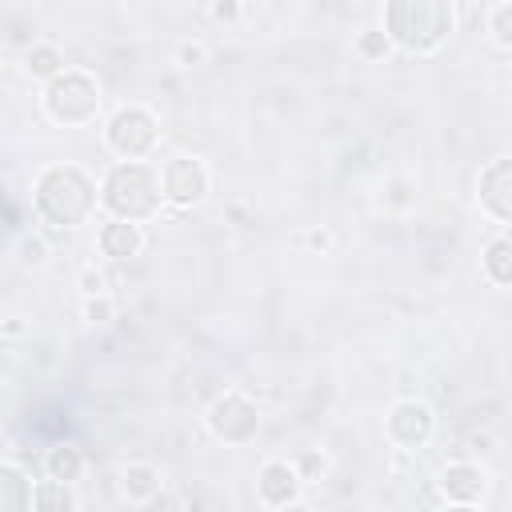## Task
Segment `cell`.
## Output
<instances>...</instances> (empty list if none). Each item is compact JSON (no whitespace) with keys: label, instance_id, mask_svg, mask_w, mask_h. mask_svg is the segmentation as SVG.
<instances>
[{"label":"cell","instance_id":"cell-1","mask_svg":"<svg viewBox=\"0 0 512 512\" xmlns=\"http://www.w3.org/2000/svg\"><path fill=\"white\" fill-rule=\"evenodd\" d=\"M456 24L452 0H388L384 8V36L404 52H432L448 40Z\"/></svg>","mask_w":512,"mask_h":512},{"label":"cell","instance_id":"cell-2","mask_svg":"<svg viewBox=\"0 0 512 512\" xmlns=\"http://www.w3.org/2000/svg\"><path fill=\"white\" fill-rule=\"evenodd\" d=\"M96 208V188L92 180L72 168V164H56L44 168L36 180V212L56 224V228H76L88 220V212Z\"/></svg>","mask_w":512,"mask_h":512},{"label":"cell","instance_id":"cell-3","mask_svg":"<svg viewBox=\"0 0 512 512\" xmlns=\"http://www.w3.org/2000/svg\"><path fill=\"white\" fill-rule=\"evenodd\" d=\"M160 200V176L140 160L116 164L100 188V204L120 220H148L160 212Z\"/></svg>","mask_w":512,"mask_h":512},{"label":"cell","instance_id":"cell-4","mask_svg":"<svg viewBox=\"0 0 512 512\" xmlns=\"http://www.w3.org/2000/svg\"><path fill=\"white\" fill-rule=\"evenodd\" d=\"M44 108L56 124H84L100 108V84L80 68H60L44 88Z\"/></svg>","mask_w":512,"mask_h":512},{"label":"cell","instance_id":"cell-5","mask_svg":"<svg viewBox=\"0 0 512 512\" xmlns=\"http://www.w3.org/2000/svg\"><path fill=\"white\" fill-rule=\"evenodd\" d=\"M104 144L116 156H124V160H140L156 144V116L148 108H136V104L132 108H120L108 120V128H104Z\"/></svg>","mask_w":512,"mask_h":512},{"label":"cell","instance_id":"cell-6","mask_svg":"<svg viewBox=\"0 0 512 512\" xmlns=\"http://www.w3.org/2000/svg\"><path fill=\"white\" fill-rule=\"evenodd\" d=\"M156 176H160V196L176 208H192L208 192V168L196 156H168Z\"/></svg>","mask_w":512,"mask_h":512},{"label":"cell","instance_id":"cell-7","mask_svg":"<svg viewBox=\"0 0 512 512\" xmlns=\"http://www.w3.org/2000/svg\"><path fill=\"white\" fill-rule=\"evenodd\" d=\"M208 428H212L220 440H228V444H244V440L256 436L260 412H256V404H248L240 392H228V396H220V400L208 408Z\"/></svg>","mask_w":512,"mask_h":512},{"label":"cell","instance_id":"cell-8","mask_svg":"<svg viewBox=\"0 0 512 512\" xmlns=\"http://www.w3.org/2000/svg\"><path fill=\"white\" fill-rule=\"evenodd\" d=\"M384 432L396 448H424L436 432V416L424 400H400V404H392V412L384 420Z\"/></svg>","mask_w":512,"mask_h":512},{"label":"cell","instance_id":"cell-9","mask_svg":"<svg viewBox=\"0 0 512 512\" xmlns=\"http://www.w3.org/2000/svg\"><path fill=\"white\" fill-rule=\"evenodd\" d=\"M512 164L500 156L492 160L484 172H480V208L496 220V224H508L512 220Z\"/></svg>","mask_w":512,"mask_h":512},{"label":"cell","instance_id":"cell-10","mask_svg":"<svg viewBox=\"0 0 512 512\" xmlns=\"http://www.w3.org/2000/svg\"><path fill=\"white\" fill-rule=\"evenodd\" d=\"M300 472H296V464H288V460H268L264 468H260V476H256V496H260V504H268V508H284V504H292L296 496H300Z\"/></svg>","mask_w":512,"mask_h":512},{"label":"cell","instance_id":"cell-11","mask_svg":"<svg viewBox=\"0 0 512 512\" xmlns=\"http://www.w3.org/2000/svg\"><path fill=\"white\" fill-rule=\"evenodd\" d=\"M484 472L476 468V464H468V460H460V464H448L444 472H440V492H444V500L448 504H456V508H476L480 504V496H484Z\"/></svg>","mask_w":512,"mask_h":512},{"label":"cell","instance_id":"cell-12","mask_svg":"<svg viewBox=\"0 0 512 512\" xmlns=\"http://www.w3.org/2000/svg\"><path fill=\"white\" fill-rule=\"evenodd\" d=\"M96 244H100V252L108 256V260H132V256H140V248H144V228H140V220H108L104 228H100V236H96Z\"/></svg>","mask_w":512,"mask_h":512},{"label":"cell","instance_id":"cell-13","mask_svg":"<svg viewBox=\"0 0 512 512\" xmlns=\"http://www.w3.org/2000/svg\"><path fill=\"white\" fill-rule=\"evenodd\" d=\"M160 468H152V464H128L124 468V480H120V488H124V496L132 500V504H152L156 496H160Z\"/></svg>","mask_w":512,"mask_h":512},{"label":"cell","instance_id":"cell-14","mask_svg":"<svg viewBox=\"0 0 512 512\" xmlns=\"http://www.w3.org/2000/svg\"><path fill=\"white\" fill-rule=\"evenodd\" d=\"M32 508V480L12 468V464H0V512H24Z\"/></svg>","mask_w":512,"mask_h":512},{"label":"cell","instance_id":"cell-15","mask_svg":"<svg viewBox=\"0 0 512 512\" xmlns=\"http://www.w3.org/2000/svg\"><path fill=\"white\" fill-rule=\"evenodd\" d=\"M44 468L52 480H64V484H76L84 476V452L72 448V444H56L48 456H44Z\"/></svg>","mask_w":512,"mask_h":512},{"label":"cell","instance_id":"cell-16","mask_svg":"<svg viewBox=\"0 0 512 512\" xmlns=\"http://www.w3.org/2000/svg\"><path fill=\"white\" fill-rule=\"evenodd\" d=\"M80 500H76V492H72V484H64V480H40L36 488H32V508H44V512H72Z\"/></svg>","mask_w":512,"mask_h":512},{"label":"cell","instance_id":"cell-17","mask_svg":"<svg viewBox=\"0 0 512 512\" xmlns=\"http://www.w3.org/2000/svg\"><path fill=\"white\" fill-rule=\"evenodd\" d=\"M484 272L496 288H508V280H512V244H508L504 232L484 248Z\"/></svg>","mask_w":512,"mask_h":512},{"label":"cell","instance_id":"cell-18","mask_svg":"<svg viewBox=\"0 0 512 512\" xmlns=\"http://www.w3.org/2000/svg\"><path fill=\"white\" fill-rule=\"evenodd\" d=\"M24 68H28L32 76H40V80H52V76L64 68V56H60L56 44H32L28 56H24Z\"/></svg>","mask_w":512,"mask_h":512},{"label":"cell","instance_id":"cell-19","mask_svg":"<svg viewBox=\"0 0 512 512\" xmlns=\"http://www.w3.org/2000/svg\"><path fill=\"white\" fill-rule=\"evenodd\" d=\"M488 32L496 40V48H512V4L500 0L492 12H488Z\"/></svg>","mask_w":512,"mask_h":512},{"label":"cell","instance_id":"cell-20","mask_svg":"<svg viewBox=\"0 0 512 512\" xmlns=\"http://www.w3.org/2000/svg\"><path fill=\"white\" fill-rule=\"evenodd\" d=\"M84 320H92V324L112 320V300H108V292H100V296H84Z\"/></svg>","mask_w":512,"mask_h":512},{"label":"cell","instance_id":"cell-21","mask_svg":"<svg viewBox=\"0 0 512 512\" xmlns=\"http://www.w3.org/2000/svg\"><path fill=\"white\" fill-rule=\"evenodd\" d=\"M204 60H208V48L196 44V40H184V44L176 48V64H184V68H196V64H204Z\"/></svg>","mask_w":512,"mask_h":512},{"label":"cell","instance_id":"cell-22","mask_svg":"<svg viewBox=\"0 0 512 512\" xmlns=\"http://www.w3.org/2000/svg\"><path fill=\"white\" fill-rule=\"evenodd\" d=\"M356 48H360L364 56H372V60H376V56H388V36H384V32H364Z\"/></svg>","mask_w":512,"mask_h":512},{"label":"cell","instance_id":"cell-23","mask_svg":"<svg viewBox=\"0 0 512 512\" xmlns=\"http://www.w3.org/2000/svg\"><path fill=\"white\" fill-rule=\"evenodd\" d=\"M80 288H84V296H100V292H108V280H104V272H96L92 264L80 272Z\"/></svg>","mask_w":512,"mask_h":512},{"label":"cell","instance_id":"cell-24","mask_svg":"<svg viewBox=\"0 0 512 512\" xmlns=\"http://www.w3.org/2000/svg\"><path fill=\"white\" fill-rule=\"evenodd\" d=\"M24 252H28V260H44V256H40V252H44L40 244H24Z\"/></svg>","mask_w":512,"mask_h":512},{"label":"cell","instance_id":"cell-25","mask_svg":"<svg viewBox=\"0 0 512 512\" xmlns=\"http://www.w3.org/2000/svg\"><path fill=\"white\" fill-rule=\"evenodd\" d=\"M0 456H4V436H0Z\"/></svg>","mask_w":512,"mask_h":512}]
</instances>
